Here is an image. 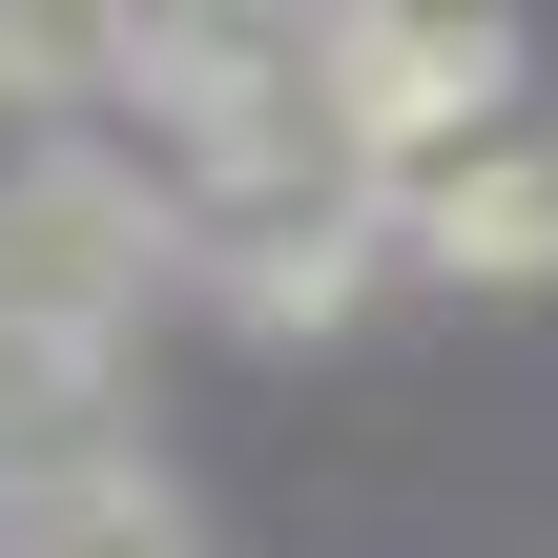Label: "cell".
<instances>
[{
	"label": "cell",
	"mask_w": 558,
	"mask_h": 558,
	"mask_svg": "<svg viewBox=\"0 0 558 558\" xmlns=\"http://www.w3.org/2000/svg\"><path fill=\"white\" fill-rule=\"evenodd\" d=\"M186 269H207L248 331H352V311H373V269H393V207H373V186H290V207L186 228Z\"/></svg>",
	"instance_id": "obj_3"
},
{
	"label": "cell",
	"mask_w": 558,
	"mask_h": 558,
	"mask_svg": "<svg viewBox=\"0 0 558 558\" xmlns=\"http://www.w3.org/2000/svg\"><path fill=\"white\" fill-rule=\"evenodd\" d=\"M0 558H186V497L145 456H83V476H0Z\"/></svg>",
	"instance_id": "obj_5"
},
{
	"label": "cell",
	"mask_w": 558,
	"mask_h": 558,
	"mask_svg": "<svg viewBox=\"0 0 558 558\" xmlns=\"http://www.w3.org/2000/svg\"><path fill=\"white\" fill-rule=\"evenodd\" d=\"M393 248H414L435 290H538L558 269V124H497L476 166H435V186L393 207Z\"/></svg>",
	"instance_id": "obj_4"
},
{
	"label": "cell",
	"mask_w": 558,
	"mask_h": 558,
	"mask_svg": "<svg viewBox=\"0 0 558 558\" xmlns=\"http://www.w3.org/2000/svg\"><path fill=\"white\" fill-rule=\"evenodd\" d=\"M311 104H331V186L414 207L435 166H476L518 124V21H393V0H352V21H311Z\"/></svg>",
	"instance_id": "obj_2"
},
{
	"label": "cell",
	"mask_w": 558,
	"mask_h": 558,
	"mask_svg": "<svg viewBox=\"0 0 558 558\" xmlns=\"http://www.w3.org/2000/svg\"><path fill=\"white\" fill-rule=\"evenodd\" d=\"M166 269H186V207H166L145 145L41 124V145L0 166V331H104V352H124V311H145Z\"/></svg>",
	"instance_id": "obj_1"
},
{
	"label": "cell",
	"mask_w": 558,
	"mask_h": 558,
	"mask_svg": "<svg viewBox=\"0 0 558 558\" xmlns=\"http://www.w3.org/2000/svg\"><path fill=\"white\" fill-rule=\"evenodd\" d=\"M124 83V21H0V104H83Z\"/></svg>",
	"instance_id": "obj_6"
}]
</instances>
